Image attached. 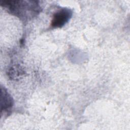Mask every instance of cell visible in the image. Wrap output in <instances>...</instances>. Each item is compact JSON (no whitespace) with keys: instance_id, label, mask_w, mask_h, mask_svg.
Instances as JSON below:
<instances>
[{"instance_id":"6da1fadb","label":"cell","mask_w":130,"mask_h":130,"mask_svg":"<svg viewBox=\"0 0 130 130\" xmlns=\"http://www.w3.org/2000/svg\"><path fill=\"white\" fill-rule=\"evenodd\" d=\"M1 5L8 12L22 21H28L37 16L41 12V7L36 1H3Z\"/></svg>"},{"instance_id":"3957f363","label":"cell","mask_w":130,"mask_h":130,"mask_svg":"<svg viewBox=\"0 0 130 130\" xmlns=\"http://www.w3.org/2000/svg\"><path fill=\"white\" fill-rule=\"evenodd\" d=\"M1 111H7L13 105L12 97L4 87L1 86Z\"/></svg>"},{"instance_id":"7a4b0ae2","label":"cell","mask_w":130,"mask_h":130,"mask_svg":"<svg viewBox=\"0 0 130 130\" xmlns=\"http://www.w3.org/2000/svg\"><path fill=\"white\" fill-rule=\"evenodd\" d=\"M73 12L67 8H62L54 13L51 26L53 28H60L64 26L71 18Z\"/></svg>"}]
</instances>
